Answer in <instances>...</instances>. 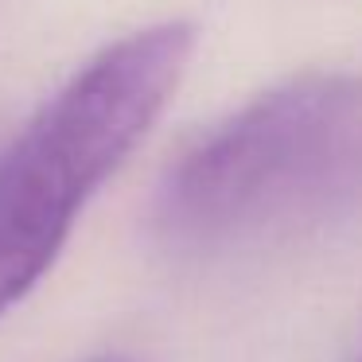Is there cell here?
Returning a JSON list of instances; mask_svg holds the SVG:
<instances>
[{
    "instance_id": "1",
    "label": "cell",
    "mask_w": 362,
    "mask_h": 362,
    "mask_svg": "<svg viewBox=\"0 0 362 362\" xmlns=\"http://www.w3.org/2000/svg\"><path fill=\"white\" fill-rule=\"evenodd\" d=\"M362 211V74L308 71L269 86L180 152L156 226L187 250L292 238Z\"/></svg>"
},
{
    "instance_id": "2",
    "label": "cell",
    "mask_w": 362,
    "mask_h": 362,
    "mask_svg": "<svg viewBox=\"0 0 362 362\" xmlns=\"http://www.w3.org/2000/svg\"><path fill=\"white\" fill-rule=\"evenodd\" d=\"M199 32L164 20L105 43L0 156V315L40 284L82 206L133 156L195 59Z\"/></svg>"
},
{
    "instance_id": "3",
    "label": "cell",
    "mask_w": 362,
    "mask_h": 362,
    "mask_svg": "<svg viewBox=\"0 0 362 362\" xmlns=\"http://www.w3.org/2000/svg\"><path fill=\"white\" fill-rule=\"evenodd\" d=\"M90 362H133V358H125V354H102V358H90Z\"/></svg>"
}]
</instances>
